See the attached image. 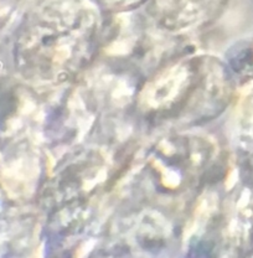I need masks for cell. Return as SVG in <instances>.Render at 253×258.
I'll return each mask as SVG.
<instances>
[{
  "label": "cell",
  "instance_id": "obj_1",
  "mask_svg": "<svg viewBox=\"0 0 253 258\" xmlns=\"http://www.w3.org/2000/svg\"><path fill=\"white\" fill-rule=\"evenodd\" d=\"M99 30L92 10L72 5L44 7L22 39L24 71L46 83L72 78L93 61Z\"/></svg>",
  "mask_w": 253,
  "mask_h": 258
},
{
  "label": "cell",
  "instance_id": "obj_2",
  "mask_svg": "<svg viewBox=\"0 0 253 258\" xmlns=\"http://www.w3.org/2000/svg\"><path fill=\"white\" fill-rule=\"evenodd\" d=\"M228 81L218 62L189 57L154 74L139 93V108L155 121L197 123L217 116L228 98Z\"/></svg>",
  "mask_w": 253,
  "mask_h": 258
},
{
  "label": "cell",
  "instance_id": "obj_3",
  "mask_svg": "<svg viewBox=\"0 0 253 258\" xmlns=\"http://www.w3.org/2000/svg\"><path fill=\"white\" fill-rule=\"evenodd\" d=\"M213 146L196 135H174L155 144L148 165L156 183L166 191H179L200 180L211 165Z\"/></svg>",
  "mask_w": 253,
  "mask_h": 258
}]
</instances>
